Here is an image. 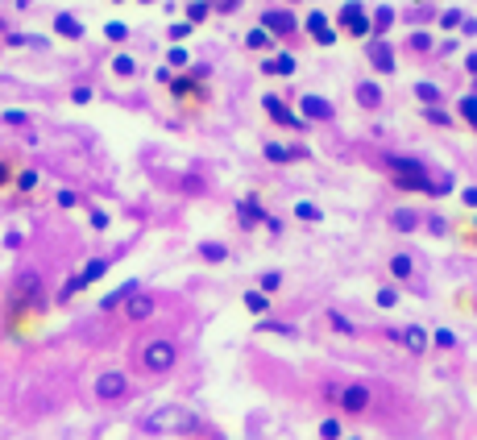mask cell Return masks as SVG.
Instances as JSON below:
<instances>
[{
  "label": "cell",
  "instance_id": "obj_1",
  "mask_svg": "<svg viewBox=\"0 0 477 440\" xmlns=\"http://www.w3.org/2000/svg\"><path fill=\"white\" fill-rule=\"evenodd\" d=\"M174 361H178V345L171 337H154V341L141 345V365L150 374H166V370H174Z\"/></svg>",
  "mask_w": 477,
  "mask_h": 440
},
{
  "label": "cell",
  "instance_id": "obj_2",
  "mask_svg": "<svg viewBox=\"0 0 477 440\" xmlns=\"http://www.w3.org/2000/svg\"><path fill=\"white\" fill-rule=\"evenodd\" d=\"M200 420L187 411V407H162L145 420V432H195Z\"/></svg>",
  "mask_w": 477,
  "mask_h": 440
},
{
  "label": "cell",
  "instance_id": "obj_3",
  "mask_svg": "<svg viewBox=\"0 0 477 440\" xmlns=\"http://www.w3.org/2000/svg\"><path fill=\"white\" fill-rule=\"evenodd\" d=\"M125 395H129V378H125L121 370H104V374L96 378V399H100V403H121Z\"/></svg>",
  "mask_w": 477,
  "mask_h": 440
},
{
  "label": "cell",
  "instance_id": "obj_4",
  "mask_svg": "<svg viewBox=\"0 0 477 440\" xmlns=\"http://www.w3.org/2000/svg\"><path fill=\"white\" fill-rule=\"evenodd\" d=\"M336 403H341V411H348V415H361V411L370 407V387H365V382L336 387Z\"/></svg>",
  "mask_w": 477,
  "mask_h": 440
},
{
  "label": "cell",
  "instance_id": "obj_5",
  "mask_svg": "<svg viewBox=\"0 0 477 440\" xmlns=\"http://www.w3.org/2000/svg\"><path fill=\"white\" fill-rule=\"evenodd\" d=\"M42 299V274L38 270H25L17 278V304H38Z\"/></svg>",
  "mask_w": 477,
  "mask_h": 440
},
{
  "label": "cell",
  "instance_id": "obj_6",
  "mask_svg": "<svg viewBox=\"0 0 477 440\" xmlns=\"http://www.w3.org/2000/svg\"><path fill=\"white\" fill-rule=\"evenodd\" d=\"M266 112L278 121V125H291V129H307V121L299 117V112H291L282 100H274V96H266Z\"/></svg>",
  "mask_w": 477,
  "mask_h": 440
},
{
  "label": "cell",
  "instance_id": "obj_7",
  "mask_svg": "<svg viewBox=\"0 0 477 440\" xmlns=\"http://www.w3.org/2000/svg\"><path fill=\"white\" fill-rule=\"evenodd\" d=\"M150 316H154V295L133 291L129 299H125V320H150Z\"/></svg>",
  "mask_w": 477,
  "mask_h": 440
},
{
  "label": "cell",
  "instance_id": "obj_8",
  "mask_svg": "<svg viewBox=\"0 0 477 440\" xmlns=\"http://www.w3.org/2000/svg\"><path fill=\"white\" fill-rule=\"evenodd\" d=\"M341 25H345L353 38H365V34H370V21H365V13H361V8H353V4L341 13Z\"/></svg>",
  "mask_w": 477,
  "mask_h": 440
},
{
  "label": "cell",
  "instance_id": "obj_9",
  "mask_svg": "<svg viewBox=\"0 0 477 440\" xmlns=\"http://www.w3.org/2000/svg\"><path fill=\"white\" fill-rule=\"evenodd\" d=\"M386 167H391L394 175H428L419 158H403V154H386Z\"/></svg>",
  "mask_w": 477,
  "mask_h": 440
},
{
  "label": "cell",
  "instance_id": "obj_10",
  "mask_svg": "<svg viewBox=\"0 0 477 440\" xmlns=\"http://www.w3.org/2000/svg\"><path fill=\"white\" fill-rule=\"evenodd\" d=\"M303 121H332V104L320 100V96H307L303 100Z\"/></svg>",
  "mask_w": 477,
  "mask_h": 440
},
{
  "label": "cell",
  "instance_id": "obj_11",
  "mask_svg": "<svg viewBox=\"0 0 477 440\" xmlns=\"http://www.w3.org/2000/svg\"><path fill=\"white\" fill-rule=\"evenodd\" d=\"M398 341L407 345V353H424V349H428V332H424L419 324H411V328H403V332H398Z\"/></svg>",
  "mask_w": 477,
  "mask_h": 440
},
{
  "label": "cell",
  "instance_id": "obj_12",
  "mask_svg": "<svg viewBox=\"0 0 477 440\" xmlns=\"http://www.w3.org/2000/svg\"><path fill=\"white\" fill-rule=\"evenodd\" d=\"M261 21H266V34H291L295 30V17L291 13H266Z\"/></svg>",
  "mask_w": 477,
  "mask_h": 440
},
{
  "label": "cell",
  "instance_id": "obj_13",
  "mask_svg": "<svg viewBox=\"0 0 477 440\" xmlns=\"http://www.w3.org/2000/svg\"><path fill=\"white\" fill-rule=\"evenodd\" d=\"M237 212H241V224H245V228H254V224H261V220H266V212L258 208V200H241V208H237Z\"/></svg>",
  "mask_w": 477,
  "mask_h": 440
},
{
  "label": "cell",
  "instance_id": "obj_14",
  "mask_svg": "<svg viewBox=\"0 0 477 440\" xmlns=\"http://www.w3.org/2000/svg\"><path fill=\"white\" fill-rule=\"evenodd\" d=\"M266 158H270V162H295V158H303V150H287V145L270 141V145H266Z\"/></svg>",
  "mask_w": 477,
  "mask_h": 440
},
{
  "label": "cell",
  "instance_id": "obj_15",
  "mask_svg": "<svg viewBox=\"0 0 477 440\" xmlns=\"http://www.w3.org/2000/svg\"><path fill=\"white\" fill-rule=\"evenodd\" d=\"M357 100H361V108H378L382 104V88L378 84H357Z\"/></svg>",
  "mask_w": 477,
  "mask_h": 440
},
{
  "label": "cell",
  "instance_id": "obj_16",
  "mask_svg": "<svg viewBox=\"0 0 477 440\" xmlns=\"http://www.w3.org/2000/svg\"><path fill=\"white\" fill-rule=\"evenodd\" d=\"M137 287H141V283H121V291H112V295H104V304H100V308L104 311H112L117 308V304H125V299H129L133 291H137Z\"/></svg>",
  "mask_w": 477,
  "mask_h": 440
},
{
  "label": "cell",
  "instance_id": "obj_17",
  "mask_svg": "<svg viewBox=\"0 0 477 440\" xmlns=\"http://www.w3.org/2000/svg\"><path fill=\"white\" fill-rule=\"evenodd\" d=\"M370 63H374V67H378V71H386V75H391V71H394L391 46H374V50H370Z\"/></svg>",
  "mask_w": 477,
  "mask_h": 440
},
{
  "label": "cell",
  "instance_id": "obj_18",
  "mask_svg": "<svg viewBox=\"0 0 477 440\" xmlns=\"http://www.w3.org/2000/svg\"><path fill=\"white\" fill-rule=\"evenodd\" d=\"M411 270H415L411 254H394V258H391V274H394V278H411Z\"/></svg>",
  "mask_w": 477,
  "mask_h": 440
},
{
  "label": "cell",
  "instance_id": "obj_19",
  "mask_svg": "<svg viewBox=\"0 0 477 440\" xmlns=\"http://www.w3.org/2000/svg\"><path fill=\"white\" fill-rule=\"evenodd\" d=\"M200 254H204V262H224V258H228L224 241H204V245H200Z\"/></svg>",
  "mask_w": 477,
  "mask_h": 440
},
{
  "label": "cell",
  "instance_id": "obj_20",
  "mask_svg": "<svg viewBox=\"0 0 477 440\" xmlns=\"http://www.w3.org/2000/svg\"><path fill=\"white\" fill-rule=\"evenodd\" d=\"M394 228L398 233H415L419 228V212H394Z\"/></svg>",
  "mask_w": 477,
  "mask_h": 440
},
{
  "label": "cell",
  "instance_id": "obj_21",
  "mask_svg": "<svg viewBox=\"0 0 477 440\" xmlns=\"http://www.w3.org/2000/svg\"><path fill=\"white\" fill-rule=\"evenodd\" d=\"M261 295H274V291H278V287H282V270H266V274H261Z\"/></svg>",
  "mask_w": 477,
  "mask_h": 440
},
{
  "label": "cell",
  "instance_id": "obj_22",
  "mask_svg": "<svg viewBox=\"0 0 477 440\" xmlns=\"http://www.w3.org/2000/svg\"><path fill=\"white\" fill-rule=\"evenodd\" d=\"M104 270H108V262H104V258H96V262H87L84 270H79V278H84V287H87V283H96V278H100Z\"/></svg>",
  "mask_w": 477,
  "mask_h": 440
},
{
  "label": "cell",
  "instance_id": "obj_23",
  "mask_svg": "<svg viewBox=\"0 0 477 440\" xmlns=\"http://www.w3.org/2000/svg\"><path fill=\"white\" fill-rule=\"evenodd\" d=\"M58 34H63V38H79V34H84V25H79L75 17H58Z\"/></svg>",
  "mask_w": 477,
  "mask_h": 440
},
{
  "label": "cell",
  "instance_id": "obj_24",
  "mask_svg": "<svg viewBox=\"0 0 477 440\" xmlns=\"http://www.w3.org/2000/svg\"><path fill=\"white\" fill-rule=\"evenodd\" d=\"M328 324H332V328H336L341 337H353V332H357V328L348 324V320H345V316H341V311H328Z\"/></svg>",
  "mask_w": 477,
  "mask_h": 440
},
{
  "label": "cell",
  "instance_id": "obj_25",
  "mask_svg": "<svg viewBox=\"0 0 477 440\" xmlns=\"http://www.w3.org/2000/svg\"><path fill=\"white\" fill-rule=\"evenodd\" d=\"M295 216H299V220H324V212H320L315 204H307V200H299V204H295Z\"/></svg>",
  "mask_w": 477,
  "mask_h": 440
},
{
  "label": "cell",
  "instance_id": "obj_26",
  "mask_svg": "<svg viewBox=\"0 0 477 440\" xmlns=\"http://www.w3.org/2000/svg\"><path fill=\"white\" fill-rule=\"evenodd\" d=\"M266 71H278V75H291V71H295V58H291V54H282V58H274V63H266Z\"/></svg>",
  "mask_w": 477,
  "mask_h": 440
},
{
  "label": "cell",
  "instance_id": "obj_27",
  "mask_svg": "<svg viewBox=\"0 0 477 440\" xmlns=\"http://www.w3.org/2000/svg\"><path fill=\"white\" fill-rule=\"evenodd\" d=\"M245 308H249V311H266V308H270V295H261V291H249V295H245Z\"/></svg>",
  "mask_w": 477,
  "mask_h": 440
},
{
  "label": "cell",
  "instance_id": "obj_28",
  "mask_svg": "<svg viewBox=\"0 0 477 440\" xmlns=\"http://www.w3.org/2000/svg\"><path fill=\"white\" fill-rule=\"evenodd\" d=\"M415 96H419L424 104H436V100H440V88H436V84H415Z\"/></svg>",
  "mask_w": 477,
  "mask_h": 440
},
{
  "label": "cell",
  "instance_id": "obj_29",
  "mask_svg": "<svg viewBox=\"0 0 477 440\" xmlns=\"http://www.w3.org/2000/svg\"><path fill=\"white\" fill-rule=\"evenodd\" d=\"M461 112H465V121L477 129V96H465V100H461Z\"/></svg>",
  "mask_w": 477,
  "mask_h": 440
},
{
  "label": "cell",
  "instance_id": "obj_30",
  "mask_svg": "<svg viewBox=\"0 0 477 440\" xmlns=\"http://www.w3.org/2000/svg\"><path fill=\"white\" fill-rule=\"evenodd\" d=\"M391 21H394V8H378V17H374V25H370V30H378V34H382V30H391Z\"/></svg>",
  "mask_w": 477,
  "mask_h": 440
},
{
  "label": "cell",
  "instance_id": "obj_31",
  "mask_svg": "<svg viewBox=\"0 0 477 440\" xmlns=\"http://www.w3.org/2000/svg\"><path fill=\"white\" fill-rule=\"evenodd\" d=\"M452 345H457V332L452 328H440L436 332V349H452Z\"/></svg>",
  "mask_w": 477,
  "mask_h": 440
},
{
  "label": "cell",
  "instance_id": "obj_32",
  "mask_svg": "<svg viewBox=\"0 0 477 440\" xmlns=\"http://www.w3.org/2000/svg\"><path fill=\"white\" fill-rule=\"evenodd\" d=\"M320 436H324V440H341V424H336V420H324V424H320Z\"/></svg>",
  "mask_w": 477,
  "mask_h": 440
},
{
  "label": "cell",
  "instance_id": "obj_33",
  "mask_svg": "<svg viewBox=\"0 0 477 440\" xmlns=\"http://www.w3.org/2000/svg\"><path fill=\"white\" fill-rule=\"evenodd\" d=\"M75 291H84V278H79V274H75V278H67V287L58 291V299H71Z\"/></svg>",
  "mask_w": 477,
  "mask_h": 440
},
{
  "label": "cell",
  "instance_id": "obj_34",
  "mask_svg": "<svg viewBox=\"0 0 477 440\" xmlns=\"http://www.w3.org/2000/svg\"><path fill=\"white\" fill-rule=\"evenodd\" d=\"M424 117H428V121H432V125H452V117H448V112H440V108H428V112H424Z\"/></svg>",
  "mask_w": 477,
  "mask_h": 440
},
{
  "label": "cell",
  "instance_id": "obj_35",
  "mask_svg": "<svg viewBox=\"0 0 477 440\" xmlns=\"http://www.w3.org/2000/svg\"><path fill=\"white\" fill-rule=\"evenodd\" d=\"M17 187H21V191H34V187H38V175H34V171H21V175H17Z\"/></svg>",
  "mask_w": 477,
  "mask_h": 440
},
{
  "label": "cell",
  "instance_id": "obj_36",
  "mask_svg": "<svg viewBox=\"0 0 477 440\" xmlns=\"http://www.w3.org/2000/svg\"><path fill=\"white\" fill-rule=\"evenodd\" d=\"M324 21H328V17H324V13H311V17H307V30H311V38H315V34H320V30H328V25H324Z\"/></svg>",
  "mask_w": 477,
  "mask_h": 440
},
{
  "label": "cell",
  "instance_id": "obj_37",
  "mask_svg": "<svg viewBox=\"0 0 477 440\" xmlns=\"http://www.w3.org/2000/svg\"><path fill=\"white\" fill-rule=\"evenodd\" d=\"M461 21H465V17H461V13H457V8H452V13H444V17H440V25H444V30H457V25H461Z\"/></svg>",
  "mask_w": 477,
  "mask_h": 440
},
{
  "label": "cell",
  "instance_id": "obj_38",
  "mask_svg": "<svg viewBox=\"0 0 477 440\" xmlns=\"http://www.w3.org/2000/svg\"><path fill=\"white\" fill-rule=\"evenodd\" d=\"M112 67H117V75H133V71H137V67H133V58H125V54H121Z\"/></svg>",
  "mask_w": 477,
  "mask_h": 440
},
{
  "label": "cell",
  "instance_id": "obj_39",
  "mask_svg": "<svg viewBox=\"0 0 477 440\" xmlns=\"http://www.w3.org/2000/svg\"><path fill=\"white\" fill-rule=\"evenodd\" d=\"M187 17H191V21H200V17H208V4H204V0H195V4L187 8Z\"/></svg>",
  "mask_w": 477,
  "mask_h": 440
},
{
  "label": "cell",
  "instance_id": "obj_40",
  "mask_svg": "<svg viewBox=\"0 0 477 440\" xmlns=\"http://www.w3.org/2000/svg\"><path fill=\"white\" fill-rule=\"evenodd\" d=\"M4 121H8V125H30V117H25V112H17V108H8V112H4Z\"/></svg>",
  "mask_w": 477,
  "mask_h": 440
},
{
  "label": "cell",
  "instance_id": "obj_41",
  "mask_svg": "<svg viewBox=\"0 0 477 440\" xmlns=\"http://www.w3.org/2000/svg\"><path fill=\"white\" fill-rule=\"evenodd\" d=\"M91 228H100V233H104V228H108V212H100V208H96V212H91Z\"/></svg>",
  "mask_w": 477,
  "mask_h": 440
},
{
  "label": "cell",
  "instance_id": "obj_42",
  "mask_svg": "<svg viewBox=\"0 0 477 440\" xmlns=\"http://www.w3.org/2000/svg\"><path fill=\"white\" fill-rule=\"evenodd\" d=\"M58 204H63V208H75V204H79V195H75V191H58Z\"/></svg>",
  "mask_w": 477,
  "mask_h": 440
},
{
  "label": "cell",
  "instance_id": "obj_43",
  "mask_svg": "<svg viewBox=\"0 0 477 440\" xmlns=\"http://www.w3.org/2000/svg\"><path fill=\"white\" fill-rule=\"evenodd\" d=\"M249 46H270V34H266V30H254V34H249Z\"/></svg>",
  "mask_w": 477,
  "mask_h": 440
},
{
  "label": "cell",
  "instance_id": "obj_44",
  "mask_svg": "<svg viewBox=\"0 0 477 440\" xmlns=\"http://www.w3.org/2000/svg\"><path fill=\"white\" fill-rule=\"evenodd\" d=\"M394 299H398V295H394L391 287H386V291H378V304H382V308H394Z\"/></svg>",
  "mask_w": 477,
  "mask_h": 440
},
{
  "label": "cell",
  "instance_id": "obj_45",
  "mask_svg": "<svg viewBox=\"0 0 477 440\" xmlns=\"http://www.w3.org/2000/svg\"><path fill=\"white\" fill-rule=\"evenodd\" d=\"M104 34H108V38H112V42H121V38H125V34H129V30H125V25H108V30H104Z\"/></svg>",
  "mask_w": 477,
  "mask_h": 440
},
{
  "label": "cell",
  "instance_id": "obj_46",
  "mask_svg": "<svg viewBox=\"0 0 477 440\" xmlns=\"http://www.w3.org/2000/svg\"><path fill=\"white\" fill-rule=\"evenodd\" d=\"M171 63H174V67H183V63H187V50H183V46H174V50H171Z\"/></svg>",
  "mask_w": 477,
  "mask_h": 440
},
{
  "label": "cell",
  "instance_id": "obj_47",
  "mask_svg": "<svg viewBox=\"0 0 477 440\" xmlns=\"http://www.w3.org/2000/svg\"><path fill=\"white\" fill-rule=\"evenodd\" d=\"M461 200H465L469 208H477V187H465V191H461Z\"/></svg>",
  "mask_w": 477,
  "mask_h": 440
},
{
  "label": "cell",
  "instance_id": "obj_48",
  "mask_svg": "<svg viewBox=\"0 0 477 440\" xmlns=\"http://www.w3.org/2000/svg\"><path fill=\"white\" fill-rule=\"evenodd\" d=\"M71 100H75V104H87V100H91V91H87V88H75V96H71Z\"/></svg>",
  "mask_w": 477,
  "mask_h": 440
},
{
  "label": "cell",
  "instance_id": "obj_49",
  "mask_svg": "<svg viewBox=\"0 0 477 440\" xmlns=\"http://www.w3.org/2000/svg\"><path fill=\"white\" fill-rule=\"evenodd\" d=\"M465 67H469V71L477 75V54H469V58H465Z\"/></svg>",
  "mask_w": 477,
  "mask_h": 440
},
{
  "label": "cell",
  "instance_id": "obj_50",
  "mask_svg": "<svg viewBox=\"0 0 477 440\" xmlns=\"http://www.w3.org/2000/svg\"><path fill=\"white\" fill-rule=\"evenodd\" d=\"M0 183H8V167L4 162H0Z\"/></svg>",
  "mask_w": 477,
  "mask_h": 440
},
{
  "label": "cell",
  "instance_id": "obj_51",
  "mask_svg": "<svg viewBox=\"0 0 477 440\" xmlns=\"http://www.w3.org/2000/svg\"><path fill=\"white\" fill-rule=\"evenodd\" d=\"M348 440H357V436H348Z\"/></svg>",
  "mask_w": 477,
  "mask_h": 440
},
{
  "label": "cell",
  "instance_id": "obj_52",
  "mask_svg": "<svg viewBox=\"0 0 477 440\" xmlns=\"http://www.w3.org/2000/svg\"><path fill=\"white\" fill-rule=\"evenodd\" d=\"M145 4H150V0H145Z\"/></svg>",
  "mask_w": 477,
  "mask_h": 440
}]
</instances>
